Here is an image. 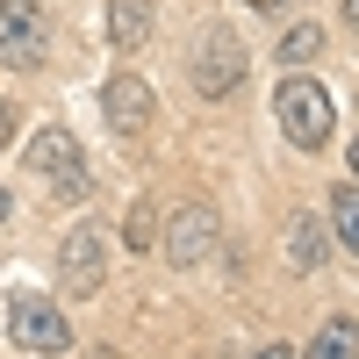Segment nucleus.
<instances>
[{"instance_id": "1", "label": "nucleus", "mask_w": 359, "mask_h": 359, "mask_svg": "<svg viewBox=\"0 0 359 359\" xmlns=\"http://www.w3.org/2000/svg\"><path fill=\"white\" fill-rule=\"evenodd\" d=\"M273 115H280L287 144H302V151H323L331 130H338V101H331V86H323V79H280Z\"/></svg>"}, {"instance_id": "2", "label": "nucleus", "mask_w": 359, "mask_h": 359, "mask_svg": "<svg viewBox=\"0 0 359 359\" xmlns=\"http://www.w3.org/2000/svg\"><path fill=\"white\" fill-rule=\"evenodd\" d=\"M187 79H194V94H208V101L237 94V79H245V43H237L230 29H201L194 57H187Z\"/></svg>"}, {"instance_id": "3", "label": "nucleus", "mask_w": 359, "mask_h": 359, "mask_svg": "<svg viewBox=\"0 0 359 359\" xmlns=\"http://www.w3.org/2000/svg\"><path fill=\"white\" fill-rule=\"evenodd\" d=\"M29 165L50 180V194H65V201L86 194V158H79L72 130H36V137H29Z\"/></svg>"}, {"instance_id": "4", "label": "nucleus", "mask_w": 359, "mask_h": 359, "mask_svg": "<svg viewBox=\"0 0 359 359\" xmlns=\"http://www.w3.org/2000/svg\"><path fill=\"white\" fill-rule=\"evenodd\" d=\"M8 338H15L22 352L50 359V352H65V345H72V323H65V309H57V302H36V294H22L15 316H8Z\"/></svg>"}, {"instance_id": "5", "label": "nucleus", "mask_w": 359, "mask_h": 359, "mask_svg": "<svg viewBox=\"0 0 359 359\" xmlns=\"http://www.w3.org/2000/svg\"><path fill=\"white\" fill-rule=\"evenodd\" d=\"M101 108H108V130L123 137V144H144V130H151V79H137V72H115L101 86Z\"/></svg>"}, {"instance_id": "6", "label": "nucleus", "mask_w": 359, "mask_h": 359, "mask_svg": "<svg viewBox=\"0 0 359 359\" xmlns=\"http://www.w3.org/2000/svg\"><path fill=\"white\" fill-rule=\"evenodd\" d=\"M101 280H108V245L94 230H72L65 245H57V287L86 302V294H101Z\"/></svg>"}, {"instance_id": "7", "label": "nucleus", "mask_w": 359, "mask_h": 359, "mask_svg": "<svg viewBox=\"0 0 359 359\" xmlns=\"http://www.w3.org/2000/svg\"><path fill=\"white\" fill-rule=\"evenodd\" d=\"M36 57H43L36 0H0V65H36Z\"/></svg>"}, {"instance_id": "8", "label": "nucleus", "mask_w": 359, "mask_h": 359, "mask_svg": "<svg viewBox=\"0 0 359 359\" xmlns=\"http://www.w3.org/2000/svg\"><path fill=\"white\" fill-rule=\"evenodd\" d=\"M165 252H172V266H201L216 252V216H208V208H180L165 223Z\"/></svg>"}, {"instance_id": "9", "label": "nucleus", "mask_w": 359, "mask_h": 359, "mask_svg": "<svg viewBox=\"0 0 359 359\" xmlns=\"http://www.w3.org/2000/svg\"><path fill=\"white\" fill-rule=\"evenodd\" d=\"M151 0H108V43L115 50H144L151 43Z\"/></svg>"}, {"instance_id": "10", "label": "nucleus", "mask_w": 359, "mask_h": 359, "mask_svg": "<svg viewBox=\"0 0 359 359\" xmlns=\"http://www.w3.org/2000/svg\"><path fill=\"white\" fill-rule=\"evenodd\" d=\"M287 259L302 266V273H316V266H323V223L309 216V208H302V216H287Z\"/></svg>"}, {"instance_id": "11", "label": "nucleus", "mask_w": 359, "mask_h": 359, "mask_svg": "<svg viewBox=\"0 0 359 359\" xmlns=\"http://www.w3.org/2000/svg\"><path fill=\"white\" fill-rule=\"evenodd\" d=\"M302 359H359V323H352V316H331V323L309 338Z\"/></svg>"}, {"instance_id": "12", "label": "nucleus", "mask_w": 359, "mask_h": 359, "mask_svg": "<svg viewBox=\"0 0 359 359\" xmlns=\"http://www.w3.org/2000/svg\"><path fill=\"white\" fill-rule=\"evenodd\" d=\"M331 223H338V245H345V252H359V180L331 194Z\"/></svg>"}, {"instance_id": "13", "label": "nucleus", "mask_w": 359, "mask_h": 359, "mask_svg": "<svg viewBox=\"0 0 359 359\" xmlns=\"http://www.w3.org/2000/svg\"><path fill=\"white\" fill-rule=\"evenodd\" d=\"M316 50H323V29H316V22H294L287 36H280V50H273V57H280V65H309Z\"/></svg>"}, {"instance_id": "14", "label": "nucleus", "mask_w": 359, "mask_h": 359, "mask_svg": "<svg viewBox=\"0 0 359 359\" xmlns=\"http://www.w3.org/2000/svg\"><path fill=\"white\" fill-rule=\"evenodd\" d=\"M151 237H158V216H151V201H137L130 223H123V245L130 252H151Z\"/></svg>"}, {"instance_id": "15", "label": "nucleus", "mask_w": 359, "mask_h": 359, "mask_svg": "<svg viewBox=\"0 0 359 359\" xmlns=\"http://www.w3.org/2000/svg\"><path fill=\"white\" fill-rule=\"evenodd\" d=\"M8 137H15V101L0 94V151H8Z\"/></svg>"}, {"instance_id": "16", "label": "nucleus", "mask_w": 359, "mask_h": 359, "mask_svg": "<svg viewBox=\"0 0 359 359\" xmlns=\"http://www.w3.org/2000/svg\"><path fill=\"white\" fill-rule=\"evenodd\" d=\"M8 216H15V194H8V187H0V223H8Z\"/></svg>"}, {"instance_id": "17", "label": "nucleus", "mask_w": 359, "mask_h": 359, "mask_svg": "<svg viewBox=\"0 0 359 359\" xmlns=\"http://www.w3.org/2000/svg\"><path fill=\"white\" fill-rule=\"evenodd\" d=\"M259 359H294V352H287V345H266V352H259Z\"/></svg>"}, {"instance_id": "18", "label": "nucleus", "mask_w": 359, "mask_h": 359, "mask_svg": "<svg viewBox=\"0 0 359 359\" xmlns=\"http://www.w3.org/2000/svg\"><path fill=\"white\" fill-rule=\"evenodd\" d=\"M345 22H352V29H359V0H345Z\"/></svg>"}, {"instance_id": "19", "label": "nucleus", "mask_w": 359, "mask_h": 359, "mask_svg": "<svg viewBox=\"0 0 359 359\" xmlns=\"http://www.w3.org/2000/svg\"><path fill=\"white\" fill-rule=\"evenodd\" d=\"M245 8H280V0H245Z\"/></svg>"}, {"instance_id": "20", "label": "nucleus", "mask_w": 359, "mask_h": 359, "mask_svg": "<svg viewBox=\"0 0 359 359\" xmlns=\"http://www.w3.org/2000/svg\"><path fill=\"white\" fill-rule=\"evenodd\" d=\"M352 180H359V144H352Z\"/></svg>"}, {"instance_id": "21", "label": "nucleus", "mask_w": 359, "mask_h": 359, "mask_svg": "<svg viewBox=\"0 0 359 359\" xmlns=\"http://www.w3.org/2000/svg\"><path fill=\"white\" fill-rule=\"evenodd\" d=\"M194 359H223V352H194Z\"/></svg>"}, {"instance_id": "22", "label": "nucleus", "mask_w": 359, "mask_h": 359, "mask_svg": "<svg viewBox=\"0 0 359 359\" xmlns=\"http://www.w3.org/2000/svg\"><path fill=\"white\" fill-rule=\"evenodd\" d=\"M94 359H115V352H94Z\"/></svg>"}]
</instances>
